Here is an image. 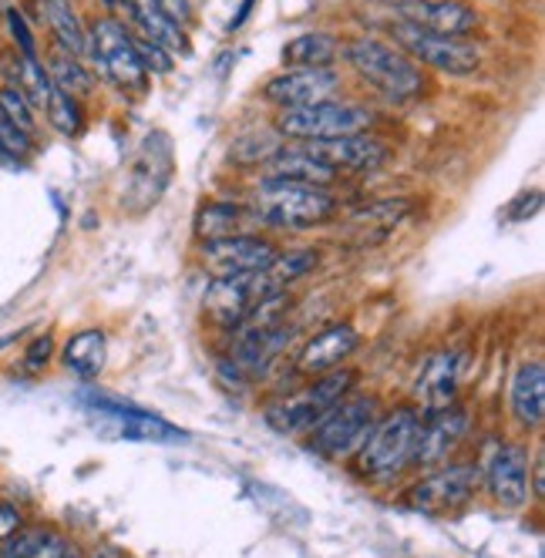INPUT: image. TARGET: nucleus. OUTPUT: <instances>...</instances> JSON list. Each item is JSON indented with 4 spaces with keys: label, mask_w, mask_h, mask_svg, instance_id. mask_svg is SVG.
Wrapping results in <instances>:
<instances>
[{
    "label": "nucleus",
    "mask_w": 545,
    "mask_h": 558,
    "mask_svg": "<svg viewBox=\"0 0 545 558\" xmlns=\"http://www.w3.org/2000/svg\"><path fill=\"white\" fill-rule=\"evenodd\" d=\"M250 209L259 222L272 229H310L327 222L337 213V198L327 189L266 179L253 195Z\"/></svg>",
    "instance_id": "1"
},
{
    "label": "nucleus",
    "mask_w": 545,
    "mask_h": 558,
    "mask_svg": "<svg viewBox=\"0 0 545 558\" xmlns=\"http://www.w3.org/2000/svg\"><path fill=\"white\" fill-rule=\"evenodd\" d=\"M417 434H421V417L411 408L377 417L367 441L358 448V471L367 477H395L414 461Z\"/></svg>",
    "instance_id": "2"
},
{
    "label": "nucleus",
    "mask_w": 545,
    "mask_h": 558,
    "mask_svg": "<svg viewBox=\"0 0 545 558\" xmlns=\"http://www.w3.org/2000/svg\"><path fill=\"white\" fill-rule=\"evenodd\" d=\"M358 384V374L354 371H330L324 377H317L310 387L296 390V393H287L280 401H272L266 408V424L280 434H300V430H310L314 427L337 401H343L347 390Z\"/></svg>",
    "instance_id": "3"
},
{
    "label": "nucleus",
    "mask_w": 545,
    "mask_h": 558,
    "mask_svg": "<svg viewBox=\"0 0 545 558\" xmlns=\"http://www.w3.org/2000/svg\"><path fill=\"white\" fill-rule=\"evenodd\" d=\"M343 54L350 64H354V71L361 77H367V82L377 92H384L387 98H398V101L417 98L424 88V77L414 68V61L391 45L374 41V37H358V41H350L343 48Z\"/></svg>",
    "instance_id": "4"
},
{
    "label": "nucleus",
    "mask_w": 545,
    "mask_h": 558,
    "mask_svg": "<svg viewBox=\"0 0 545 558\" xmlns=\"http://www.w3.org/2000/svg\"><path fill=\"white\" fill-rule=\"evenodd\" d=\"M377 424V401L374 397H343L314 427H310V448L324 458H347L358 454L367 441V434Z\"/></svg>",
    "instance_id": "5"
},
{
    "label": "nucleus",
    "mask_w": 545,
    "mask_h": 558,
    "mask_svg": "<svg viewBox=\"0 0 545 558\" xmlns=\"http://www.w3.org/2000/svg\"><path fill=\"white\" fill-rule=\"evenodd\" d=\"M98 74L105 82L119 85L122 92H145L148 85V74L138 64L135 45H132V34L125 31L122 21L114 17H98L88 27V51Z\"/></svg>",
    "instance_id": "6"
},
{
    "label": "nucleus",
    "mask_w": 545,
    "mask_h": 558,
    "mask_svg": "<svg viewBox=\"0 0 545 558\" xmlns=\"http://www.w3.org/2000/svg\"><path fill=\"white\" fill-rule=\"evenodd\" d=\"M371 129V111L347 101H317L303 108H287L277 122V132L287 138H337V135H358Z\"/></svg>",
    "instance_id": "7"
},
{
    "label": "nucleus",
    "mask_w": 545,
    "mask_h": 558,
    "mask_svg": "<svg viewBox=\"0 0 545 558\" xmlns=\"http://www.w3.org/2000/svg\"><path fill=\"white\" fill-rule=\"evenodd\" d=\"M391 34L395 41L404 54H411L414 61L435 68V71H445V74H472L479 71L482 58L472 45L458 41V37H445V34H435V31H424L411 21H398L391 24Z\"/></svg>",
    "instance_id": "8"
},
{
    "label": "nucleus",
    "mask_w": 545,
    "mask_h": 558,
    "mask_svg": "<svg viewBox=\"0 0 545 558\" xmlns=\"http://www.w3.org/2000/svg\"><path fill=\"white\" fill-rule=\"evenodd\" d=\"M272 300L256 272H243V276H226V279H213L209 293H206V313L209 320L222 330H240L250 316L256 313L259 303Z\"/></svg>",
    "instance_id": "9"
},
{
    "label": "nucleus",
    "mask_w": 545,
    "mask_h": 558,
    "mask_svg": "<svg viewBox=\"0 0 545 558\" xmlns=\"http://www.w3.org/2000/svg\"><path fill=\"white\" fill-rule=\"evenodd\" d=\"M85 401L92 404L95 414L111 417L114 430H119V437H125V441H142V445H182V441H189V434L179 430L175 424H169L166 417L138 411L132 404H122V401H114V397L88 393Z\"/></svg>",
    "instance_id": "10"
},
{
    "label": "nucleus",
    "mask_w": 545,
    "mask_h": 558,
    "mask_svg": "<svg viewBox=\"0 0 545 558\" xmlns=\"http://www.w3.org/2000/svg\"><path fill=\"white\" fill-rule=\"evenodd\" d=\"M277 256H280V253H277V246L269 243V239H259V235H237V232H232V235H222V239H213V243L203 246V263H206V269H209L216 279L266 269Z\"/></svg>",
    "instance_id": "11"
},
{
    "label": "nucleus",
    "mask_w": 545,
    "mask_h": 558,
    "mask_svg": "<svg viewBox=\"0 0 545 558\" xmlns=\"http://www.w3.org/2000/svg\"><path fill=\"white\" fill-rule=\"evenodd\" d=\"M306 155H314L334 172H374L387 162V145L364 132L337 135V138H314L303 145Z\"/></svg>",
    "instance_id": "12"
},
{
    "label": "nucleus",
    "mask_w": 545,
    "mask_h": 558,
    "mask_svg": "<svg viewBox=\"0 0 545 558\" xmlns=\"http://www.w3.org/2000/svg\"><path fill=\"white\" fill-rule=\"evenodd\" d=\"M475 492V471L469 464H451L427 474L424 482L411 488V508L424 514H451Z\"/></svg>",
    "instance_id": "13"
},
{
    "label": "nucleus",
    "mask_w": 545,
    "mask_h": 558,
    "mask_svg": "<svg viewBox=\"0 0 545 558\" xmlns=\"http://www.w3.org/2000/svg\"><path fill=\"white\" fill-rule=\"evenodd\" d=\"M340 77L334 68H306V71H287L263 88L266 101L277 108H303V105H317L327 101L330 92H337Z\"/></svg>",
    "instance_id": "14"
},
{
    "label": "nucleus",
    "mask_w": 545,
    "mask_h": 558,
    "mask_svg": "<svg viewBox=\"0 0 545 558\" xmlns=\"http://www.w3.org/2000/svg\"><path fill=\"white\" fill-rule=\"evenodd\" d=\"M492 498L501 508H522L529 501V454L519 445H501L485 468Z\"/></svg>",
    "instance_id": "15"
},
{
    "label": "nucleus",
    "mask_w": 545,
    "mask_h": 558,
    "mask_svg": "<svg viewBox=\"0 0 545 558\" xmlns=\"http://www.w3.org/2000/svg\"><path fill=\"white\" fill-rule=\"evenodd\" d=\"M464 430H469V414L458 411V408H445V411L432 414L427 421H421L414 461L424 464V468H438L461 445Z\"/></svg>",
    "instance_id": "16"
},
{
    "label": "nucleus",
    "mask_w": 545,
    "mask_h": 558,
    "mask_svg": "<svg viewBox=\"0 0 545 558\" xmlns=\"http://www.w3.org/2000/svg\"><path fill=\"white\" fill-rule=\"evenodd\" d=\"M361 337L350 324H337V327H327L320 330L314 340H310L300 356H296V371L306 374V377H324L337 367H343V361L350 353L358 350Z\"/></svg>",
    "instance_id": "17"
},
{
    "label": "nucleus",
    "mask_w": 545,
    "mask_h": 558,
    "mask_svg": "<svg viewBox=\"0 0 545 558\" xmlns=\"http://www.w3.org/2000/svg\"><path fill=\"white\" fill-rule=\"evenodd\" d=\"M398 11L401 21H411L445 37H461L479 24V14L469 4H458V0H414V4H404Z\"/></svg>",
    "instance_id": "18"
},
{
    "label": "nucleus",
    "mask_w": 545,
    "mask_h": 558,
    "mask_svg": "<svg viewBox=\"0 0 545 558\" xmlns=\"http://www.w3.org/2000/svg\"><path fill=\"white\" fill-rule=\"evenodd\" d=\"M455 387H458V356L455 353H438L417 374L414 397H417V404L427 411V417H432V414L451 408Z\"/></svg>",
    "instance_id": "19"
},
{
    "label": "nucleus",
    "mask_w": 545,
    "mask_h": 558,
    "mask_svg": "<svg viewBox=\"0 0 545 558\" xmlns=\"http://www.w3.org/2000/svg\"><path fill=\"white\" fill-rule=\"evenodd\" d=\"M266 179L277 182H296V185H314V189H327L337 172L327 169L324 162H317L314 155H306L303 148H290V151H277L266 162Z\"/></svg>",
    "instance_id": "20"
},
{
    "label": "nucleus",
    "mask_w": 545,
    "mask_h": 558,
    "mask_svg": "<svg viewBox=\"0 0 545 558\" xmlns=\"http://www.w3.org/2000/svg\"><path fill=\"white\" fill-rule=\"evenodd\" d=\"M122 11L142 31L145 41L162 45L166 51H189L182 27H175L159 8H155V0H122Z\"/></svg>",
    "instance_id": "21"
},
{
    "label": "nucleus",
    "mask_w": 545,
    "mask_h": 558,
    "mask_svg": "<svg viewBox=\"0 0 545 558\" xmlns=\"http://www.w3.org/2000/svg\"><path fill=\"white\" fill-rule=\"evenodd\" d=\"M512 414L525 427H538L545 417V367L538 361L522 364L512 380Z\"/></svg>",
    "instance_id": "22"
},
{
    "label": "nucleus",
    "mask_w": 545,
    "mask_h": 558,
    "mask_svg": "<svg viewBox=\"0 0 545 558\" xmlns=\"http://www.w3.org/2000/svg\"><path fill=\"white\" fill-rule=\"evenodd\" d=\"M74 545L48 529H21L0 548V558H71Z\"/></svg>",
    "instance_id": "23"
},
{
    "label": "nucleus",
    "mask_w": 545,
    "mask_h": 558,
    "mask_svg": "<svg viewBox=\"0 0 545 558\" xmlns=\"http://www.w3.org/2000/svg\"><path fill=\"white\" fill-rule=\"evenodd\" d=\"M37 8H41L58 48H64L74 58L88 51V31L82 27V21H77L71 0H37Z\"/></svg>",
    "instance_id": "24"
},
{
    "label": "nucleus",
    "mask_w": 545,
    "mask_h": 558,
    "mask_svg": "<svg viewBox=\"0 0 545 558\" xmlns=\"http://www.w3.org/2000/svg\"><path fill=\"white\" fill-rule=\"evenodd\" d=\"M105 353H108L105 333L101 330H82V333H74L64 347V367L82 380H92L105 367Z\"/></svg>",
    "instance_id": "25"
},
{
    "label": "nucleus",
    "mask_w": 545,
    "mask_h": 558,
    "mask_svg": "<svg viewBox=\"0 0 545 558\" xmlns=\"http://www.w3.org/2000/svg\"><path fill=\"white\" fill-rule=\"evenodd\" d=\"M337 41L330 34H300L283 48V64L290 71H306V68H330L337 58Z\"/></svg>",
    "instance_id": "26"
},
{
    "label": "nucleus",
    "mask_w": 545,
    "mask_h": 558,
    "mask_svg": "<svg viewBox=\"0 0 545 558\" xmlns=\"http://www.w3.org/2000/svg\"><path fill=\"white\" fill-rule=\"evenodd\" d=\"M48 77H51V88L68 92L71 98L92 95V88H95L88 68L77 61L74 54H68L64 48H55L51 51V58H48Z\"/></svg>",
    "instance_id": "27"
},
{
    "label": "nucleus",
    "mask_w": 545,
    "mask_h": 558,
    "mask_svg": "<svg viewBox=\"0 0 545 558\" xmlns=\"http://www.w3.org/2000/svg\"><path fill=\"white\" fill-rule=\"evenodd\" d=\"M280 148H283V135L277 129H250L232 142L229 158L240 166H259V162H269Z\"/></svg>",
    "instance_id": "28"
},
{
    "label": "nucleus",
    "mask_w": 545,
    "mask_h": 558,
    "mask_svg": "<svg viewBox=\"0 0 545 558\" xmlns=\"http://www.w3.org/2000/svg\"><path fill=\"white\" fill-rule=\"evenodd\" d=\"M411 213V206L404 203V198H380V203L354 213V219H350V229H377V239L391 232L404 216Z\"/></svg>",
    "instance_id": "29"
},
{
    "label": "nucleus",
    "mask_w": 545,
    "mask_h": 558,
    "mask_svg": "<svg viewBox=\"0 0 545 558\" xmlns=\"http://www.w3.org/2000/svg\"><path fill=\"white\" fill-rule=\"evenodd\" d=\"M45 111H48V122H51L55 132H61L68 138L82 135V129H85V111H82V105H77V98H71L68 92L51 88V95L45 101Z\"/></svg>",
    "instance_id": "30"
},
{
    "label": "nucleus",
    "mask_w": 545,
    "mask_h": 558,
    "mask_svg": "<svg viewBox=\"0 0 545 558\" xmlns=\"http://www.w3.org/2000/svg\"><path fill=\"white\" fill-rule=\"evenodd\" d=\"M240 216H243V209L237 203H222V198H216V203H209L196 216V232L206 239V243H213V239L232 235V226L240 222Z\"/></svg>",
    "instance_id": "31"
},
{
    "label": "nucleus",
    "mask_w": 545,
    "mask_h": 558,
    "mask_svg": "<svg viewBox=\"0 0 545 558\" xmlns=\"http://www.w3.org/2000/svg\"><path fill=\"white\" fill-rule=\"evenodd\" d=\"M0 114H4L11 125H17L24 132H34V108L14 85L0 88Z\"/></svg>",
    "instance_id": "32"
},
{
    "label": "nucleus",
    "mask_w": 545,
    "mask_h": 558,
    "mask_svg": "<svg viewBox=\"0 0 545 558\" xmlns=\"http://www.w3.org/2000/svg\"><path fill=\"white\" fill-rule=\"evenodd\" d=\"M132 45H135V54H138V64L145 74H169L172 71V51H166L162 45L145 41V37H132Z\"/></svg>",
    "instance_id": "33"
},
{
    "label": "nucleus",
    "mask_w": 545,
    "mask_h": 558,
    "mask_svg": "<svg viewBox=\"0 0 545 558\" xmlns=\"http://www.w3.org/2000/svg\"><path fill=\"white\" fill-rule=\"evenodd\" d=\"M34 151V145H31V132H24V129H17V125H11L4 114H0V155L4 158H27Z\"/></svg>",
    "instance_id": "34"
},
{
    "label": "nucleus",
    "mask_w": 545,
    "mask_h": 558,
    "mask_svg": "<svg viewBox=\"0 0 545 558\" xmlns=\"http://www.w3.org/2000/svg\"><path fill=\"white\" fill-rule=\"evenodd\" d=\"M8 27H11V34H14V45H17L21 58H37L34 37H31V31H27V24H24L21 11H14V8L8 11Z\"/></svg>",
    "instance_id": "35"
},
{
    "label": "nucleus",
    "mask_w": 545,
    "mask_h": 558,
    "mask_svg": "<svg viewBox=\"0 0 545 558\" xmlns=\"http://www.w3.org/2000/svg\"><path fill=\"white\" fill-rule=\"evenodd\" d=\"M155 8H159L175 27H185L192 21V8H189V0H155Z\"/></svg>",
    "instance_id": "36"
},
{
    "label": "nucleus",
    "mask_w": 545,
    "mask_h": 558,
    "mask_svg": "<svg viewBox=\"0 0 545 558\" xmlns=\"http://www.w3.org/2000/svg\"><path fill=\"white\" fill-rule=\"evenodd\" d=\"M51 350H55V340L51 337H37L31 347H27V356H24V361H27V367H45L48 361H51Z\"/></svg>",
    "instance_id": "37"
},
{
    "label": "nucleus",
    "mask_w": 545,
    "mask_h": 558,
    "mask_svg": "<svg viewBox=\"0 0 545 558\" xmlns=\"http://www.w3.org/2000/svg\"><path fill=\"white\" fill-rule=\"evenodd\" d=\"M17 532H21V511L8 501H0V542H8Z\"/></svg>",
    "instance_id": "38"
},
{
    "label": "nucleus",
    "mask_w": 545,
    "mask_h": 558,
    "mask_svg": "<svg viewBox=\"0 0 545 558\" xmlns=\"http://www.w3.org/2000/svg\"><path fill=\"white\" fill-rule=\"evenodd\" d=\"M538 209H542V195H538V192H532V195H522V198H519V206L509 213V219H512V222H522V219L535 216Z\"/></svg>",
    "instance_id": "39"
},
{
    "label": "nucleus",
    "mask_w": 545,
    "mask_h": 558,
    "mask_svg": "<svg viewBox=\"0 0 545 558\" xmlns=\"http://www.w3.org/2000/svg\"><path fill=\"white\" fill-rule=\"evenodd\" d=\"M253 4H256V0H243V8H240V17H232L229 21V31H237L246 17H250V11H253Z\"/></svg>",
    "instance_id": "40"
},
{
    "label": "nucleus",
    "mask_w": 545,
    "mask_h": 558,
    "mask_svg": "<svg viewBox=\"0 0 545 558\" xmlns=\"http://www.w3.org/2000/svg\"><path fill=\"white\" fill-rule=\"evenodd\" d=\"M384 4H395V8H404V4H414V0H384Z\"/></svg>",
    "instance_id": "41"
}]
</instances>
